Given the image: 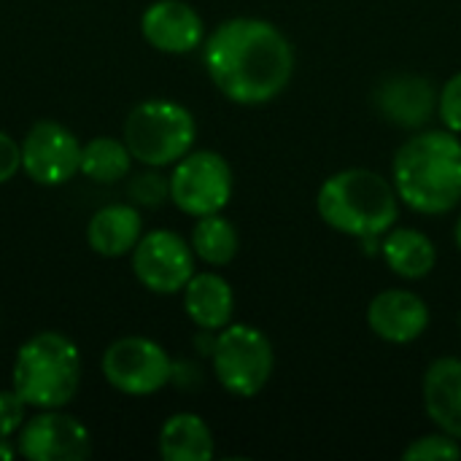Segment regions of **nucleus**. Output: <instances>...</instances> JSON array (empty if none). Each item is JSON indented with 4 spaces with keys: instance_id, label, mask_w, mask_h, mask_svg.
Segmentation results:
<instances>
[{
    "instance_id": "1",
    "label": "nucleus",
    "mask_w": 461,
    "mask_h": 461,
    "mask_svg": "<svg viewBox=\"0 0 461 461\" xmlns=\"http://www.w3.org/2000/svg\"><path fill=\"white\" fill-rule=\"evenodd\" d=\"M203 62L227 100L265 105L289 86L294 76V46L273 22L235 16L205 38Z\"/></svg>"
},
{
    "instance_id": "2",
    "label": "nucleus",
    "mask_w": 461,
    "mask_h": 461,
    "mask_svg": "<svg viewBox=\"0 0 461 461\" xmlns=\"http://www.w3.org/2000/svg\"><path fill=\"white\" fill-rule=\"evenodd\" d=\"M400 203L424 216H440L461 203V140L451 130H419L392 162Z\"/></svg>"
},
{
    "instance_id": "3",
    "label": "nucleus",
    "mask_w": 461,
    "mask_h": 461,
    "mask_svg": "<svg viewBox=\"0 0 461 461\" xmlns=\"http://www.w3.org/2000/svg\"><path fill=\"white\" fill-rule=\"evenodd\" d=\"M321 221L348 238L375 240L400 219V197L389 178L367 167L332 173L316 194Z\"/></svg>"
},
{
    "instance_id": "4",
    "label": "nucleus",
    "mask_w": 461,
    "mask_h": 461,
    "mask_svg": "<svg viewBox=\"0 0 461 461\" xmlns=\"http://www.w3.org/2000/svg\"><path fill=\"white\" fill-rule=\"evenodd\" d=\"M11 384L27 408H65L81 386V354L76 343L59 332L32 335L16 351Z\"/></svg>"
},
{
    "instance_id": "5",
    "label": "nucleus",
    "mask_w": 461,
    "mask_h": 461,
    "mask_svg": "<svg viewBox=\"0 0 461 461\" xmlns=\"http://www.w3.org/2000/svg\"><path fill=\"white\" fill-rule=\"evenodd\" d=\"M122 138L146 167H167L186 157L197 138V122L192 111L173 100H146L135 105L127 119Z\"/></svg>"
},
{
    "instance_id": "6",
    "label": "nucleus",
    "mask_w": 461,
    "mask_h": 461,
    "mask_svg": "<svg viewBox=\"0 0 461 461\" xmlns=\"http://www.w3.org/2000/svg\"><path fill=\"white\" fill-rule=\"evenodd\" d=\"M211 362L221 389L232 397L249 400L267 386L276 367V354L262 330L251 324H227L216 332Z\"/></svg>"
},
{
    "instance_id": "7",
    "label": "nucleus",
    "mask_w": 461,
    "mask_h": 461,
    "mask_svg": "<svg viewBox=\"0 0 461 461\" xmlns=\"http://www.w3.org/2000/svg\"><path fill=\"white\" fill-rule=\"evenodd\" d=\"M232 167L216 151H189L173 165L170 200L186 216L221 213L232 200Z\"/></svg>"
},
{
    "instance_id": "8",
    "label": "nucleus",
    "mask_w": 461,
    "mask_h": 461,
    "mask_svg": "<svg viewBox=\"0 0 461 461\" xmlns=\"http://www.w3.org/2000/svg\"><path fill=\"white\" fill-rule=\"evenodd\" d=\"M103 375L127 397H149L173 381V359L159 343L143 335H127L105 348Z\"/></svg>"
},
{
    "instance_id": "9",
    "label": "nucleus",
    "mask_w": 461,
    "mask_h": 461,
    "mask_svg": "<svg viewBox=\"0 0 461 461\" xmlns=\"http://www.w3.org/2000/svg\"><path fill=\"white\" fill-rule=\"evenodd\" d=\"M132 273L154 294H178L194 276V251L173 230H151L132 249Z\"/></svg>"
},
{
    "instance_id": "10",
    "label": "nucleus",
    "mask_w": 461,
    "mask_h": 461,
    "mask_svg": "<svg viewBox=\"0 0 461 461\" xmlns=\"http://www.w3.org/2000/svg\"><path fill=\"white\" fill-rule=\"evenodd\" d=\"M81 149L65 124L51 119L35 122L22 140V170L41 186L68 184L81 173Z\"/></svg>"
},
{
    "instance_id": "11",
    "label": "nucleus",
    "mask_w": 461,
    "mask_h": 461,
    "mask_svg": "<svg viewBox=\"0 0 461 461\" xmlns=\"http://www.w3.org/2000/svg\"><path fill=\"white\" fill-rule=\"evenodd\" d=\"M16 451L30 461H84L92 454V438L76 416L41 411L22 424Z\"/></svg>"
},
{
    "instance_id": "12",
    "label": "nucleus",
    "mask_w": 461,
    "mask_h": 461,
    "mask_svg": "<svg viewBox=\"0 0 461 461\" xmlns=\"http://www.w3.org/2000/svg\"><path fill=\"white\" fill-rule=\"evenodd\" d=\"M373 103L389 124L402 130H424L438 113V89L424 76L397 73L375 86Z\"/></svg>"
},
{
    "instance_id": "13",
    "label": "nucleus",
    "mask_w": 461,
    "mask_h": 461,
    "mask_svg": "<svg viewBox=\"0 0 461 461\" xmlns=\"http://www.w3.org/2000/svg\"><path fill=\"white\" fill-rule=\"evenodd\" d=\"M367 327L375 338L408 346L429 327V305L411 289H384L367 305Z\"/></svg>"
},
{
    "instance_id": "14",
    "label": "nucleus",
    "mask_w": 461,
    "mask_h": 461,
    "mask_svg": "<svg viewBox=\"0 0 461 461\" xmlns=\"http://www.w3.org/2000/svg\"><path fill=\"white\" fill-rule=\"evenodd\" d=\"M140 32L157 51L189 54L205 41V22L184 0H157L143 11Z\"/></svg>"
},
{
    "instance_id": "15",
    "label": "nucleus",
    "mask_w": 461,
    "mask_h": 461,
    "mask_svg": "<svg viewBox=\"0 0 461 461\" xmlns=\"http://www.w3.org/2000/svg\"><path fill=\"white\" fill-rule=\"evenodd\" d=\"M424 408L432 424L461 440V359L459 357H440L435 359L421 384Z\"/></svg>"
},
{
    "instance_id": "16",
    "label": "nucleus",
    "mask_w": 461,
    "mask_h": 461,
    "mask_svg": "<svg viewBox=\"0 0 461 461\" xmlns=\"http://www.w3.org/2000/svg\"><path fill=\"white\" fill-rule=\"evenodd\" d=\"M140 235H143V216L132 203L105 205L86 224L89 249L108 259L132 254Z\"/></svg>"
},
{
    "instance_id": "17",
    "label": "nucleus",
    "mask_w": 461,
    "mask_h": 461,
    "mask_svg": "<svg viewBox=\"0 0 461 461\" xmlns=\"http://www.w3.org/2000/svg\"><path fill=\"white\" fill-rule=\"evenodd\" d=\"M184 311L203 332H219L232 324L235 292L219 273H194L184 286Z\"/></svg>"
},
{
    "instance_id": "18",
    "label": "nucleus",
    "mask_w": 461,
    "mask_h": 461,
    "mask_svg": "<svg viewBox=\"0 0 461 461\" xmlns=\"http://www.w3.org/2000/svg\"><path fill=\"white\" fill-rule=\"evenodd\" d=\"M384 262L405 281L427 278L438 265V249L432 238L413 227H392L381 243Z\"/></svg>"
},
{
    "instance_id": "19",
    "label": "nucleus",
    "mask_w": 461,
    "mask_h": 461,
    "mask_svg": "<svg viewBox=\"0 0 461 461\" xmlns=\"http://www.w3.org/2000/svg\"><path fill=\"white\" fill-rule=\"evenodd\" d=\"M213 432L197 413H176L159 429V456L165 461H211Z\"/></svg>"
},
{
    "instance_id": "20",
    "label": "nucleus",
    "mask_w": 461,
    "mask_h": 461,
    "mask_svg": "<svg viewBox=\"0 0 461 461\" xmlns=\"http://www.w3.org/2000/svg\"><path fill=\"white\" fill-rule=\"evenodd\" d=\"M238 249H240V238L230 219H224L221 213L197 219L192 230V251L197 259H203L205 265L221 267L235 259Z\"/></svg>"
},
{
    "instance_id": "21",
    "label": "nucleus",
    "mask_w": 461,
    "mask_h": 461,
    "mask_svg": "<svg viewBox=\"0 0 461 461\" xmlns=\"http://www.w3.org/2000/svg\"><path fill=\"white\" fill-rule=\"evenodd\" d=\"M132 154L124 138H92L81 149V173L95 184H116L130 173Z\"/></svg>"
},
{
    "instance_id": "22",
    "label": "nucleus",
    "mask_w": 461,
    "mask_h": 461,
    "mask_svg": "<svg viewBox=\"0 0 461 461\" xmlns=\"http://www.w3.org/2000/svg\"><path fill=\"white\" fill-rule=\"evenodd\" d=\"M405 461H451L461 459V446L456 438L446 435V432H432L424 438L411 440V446L402 451Z\"/></svg>"
},
{
    "instance_id": "23",
    "label": "nucleus",
    "mask_w": 461,
    "mask_h": 461,
    "mask_svg": "<svg viewBox=\"0 0 461 461\" xmlns=\"http://www.w3.org/2000/svg\"><path fill=\"white\" fill-rule=\"evenodd\" d=\"M127 194L132 200V205H143V208H159L165 205V200H170V178L159 173V167L146 170L132 176Z\"/></svg>"
},
{
    "instance_id": "24",
    "label": "nucleus",
    "mask_w": 461,
    "mask_h": 461,
    "mask_svg": "<svg viewBox=\"0 0 461 461\" xmlns=\"http://www.w3.org/2000/svg\"><path fill=\"white\" fill-rule=\"evenodd\" d=\"M438 113H440L443 127L459 135L461 132V70L459 73H454V76L443 84V89H440V95H438Z\"/></svg>"
},
{
    "instance_id": "25",
    "label": "nucleus",
    "mask_w": 461,
    "mask_h": 461,
    "mask_svg": "<svg viewBox=\"0 0 461 461\" xmlns=\"http://www.w3.org/2000/svg\"><path fill=\"white\" fill-rule=\"evenodd\" d=\"M24 411H27V402L14 389L0 392V438L19 435L22 424L27 421Z\"/></svg>"
},
{
    "instance_id": "26",
    "label": "nucleus",
    "mask_w": 461,
    "mask_h": 461,
    "mask_svg": "<svg viewBox=\"0 0 461 461\" xmlns=\"http://www.w3.org/2000/svg\"><path fill=\"white\" fill-rule=\"evenodd\" d=\"M22 170V143L0 130V184L11 181Z\"/></svg>"
},
{
    "instance_id": "27",
    "label": "nucleus",
    "mask_w": 461,
    "mask_h": 461,
    "mask_svg": "<svg viewBox=\"0 0 461 461\" xmlns=\"http://www.w3.org/2000/svg\"><path fill=\"white\" fill-rule=\"evenodd\" d=\"M19 451L8 443V438H0V461H8V459H14Z\"/></svg>"
},
{
    "instance_id": "28",
    "label": "nucleus",
    "mask_w": 461,
    "mask_h": 461,
    "mask_svg": "<svg viewBox=\"0 0 461 461\" xmlns=\"http://www.w3.org/2000/svg\"><path fill=\"white\" fill-rule=\"evenodd\" d=\"M454 240H456V246H459L461 251V216L456 219V227H454Z\"/></svg>"
},
{
    "instance_id": "29",
    "label": "nucleus",
    "mask_w": 461,
    "mask_h": 461,
    "mask_svg": "<svg viewBox=\"0 0 461 461\" xmlns=\"http://www.w3.org/2000/svg\"><path fill=\"white\" fill-rule=\"evenodd\" d=\"M459 324H461V316H459Z\"/></svg>"
}]
</instances>
